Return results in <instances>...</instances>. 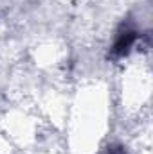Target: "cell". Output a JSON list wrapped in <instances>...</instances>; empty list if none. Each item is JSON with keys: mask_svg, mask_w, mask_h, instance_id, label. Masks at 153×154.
I'll use <instances>...</instances> for the list:
<instances>
[{"mask_svg": "<svg viewBox=\"0 0 153 154\" xmlns=\"http://www.w3.org/2000/svg\"><path fill=\"white\" fill-rule=\"evenodd\" d=\"M135 38H137V34H135L133 31H124V32H121L119 38L115 39V43H114V54L115 56H124V54L130 50V47L135 43Z\"/></svg>", "mask_w": 153, "mask_h": 154, "instance_id": "obj_1", "label": "cell"}, {"mask_svg": "<svg viewBox=\"0 0 153 154\" xmlns=\"http://www.w3.org/2000/svg\"><path fill=\"white\" fill-rule=\"evenodd\" d=\"M106 154H126V151H124L121 145H110L108 151H106Z\"/></svg>", "mask_w": 153, "mask_h": 154, "instance_id": "obj_2", "label": "cell"}]
</instances>
